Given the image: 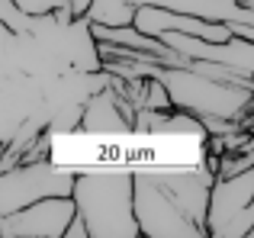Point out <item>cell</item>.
<instances>
[{
  "instance_id": "cell-6",
  "label": "cell",
  "mask_w": 254,
  "mask_h": 238,
  "mask_svg": "<svg viewBox=\"0 0 254 238\" xmlns=\"http://www.w3.org/2000/svg\"><path fill=\"white\" fill-rule=\"evenodd\" d=\"M164 45H171L177 55H184L187 61H212L222 64V68H232L238 74L251 77L254 71V42L248 39H225V42H209V39H196V36H184V32H161Z\"/></svg>"
},
{
  "instance_id": "cell-11",
  "label": "cell",
  "mask_w": 254,
  "mask_h": 238,
  "mask_svg": "<svg viewBox=\"0 0 254 238\" xmlns=\"http://www.w3.org/2000/svg\"><path fill=\"white\" fill-rule=\"evenodd\" d=\"M13 3L29 16H45V13H55L58 6H64L68 0H13Z\"/></svg>"
},
{
  "instance_id": "cell-7",
  "label": "cell",
  "mask_w": 254,
  "mask_h": 238,
  "mask_svg": "<svg viewBox=\"0 0 254 238\" xmlns=\"http://www.w3.org/2000/svg\"><path fill=\"white\" fill-rule=\"evenodd\" d=\"M77 132H90V135H132V122L119 110V97L110 87H100L84 100Z\"/></svg>"
},
{
  "instance_id": "cell-14",
  "label": "cell",
  "mask_w": 254,
  "mask_h": 238,
  "mask_svg": "<svg viewBox=\"0 0 254 238\" xmlns=\"http://www.w3.org/2000/svg\"><path fill=\"white\" fill-rule=\"evenodd\" d=\"M0 145H3V142H0Z\"/></svg>"
},
{
  "instance_id": "cell-4",
  "label": "cell",
  "mask_w": 254,
  "mask_h": 238,
  "mask_svg": "<svg viewBox=\"0 0 254 238\" xmlns=\"http://www.w3.org/2000/svg\"><path fill=\"white\" fill-rule=\"evenodd\" d=\"M74 168H62L52 158L16 161L0 171V216L16 213L42 196H71Z\"/></svg>"
},
{
  "instance_id": "cell-10",
  "label": "cell",
  "mask_w": 254,
  "mask_h": 238,
  "mask_svg": "<svg viewBox=\"0 0 254 238\" xmlns=\"http://www.w3.org/2000/svg\"><path fill=\"white\" fill-rule=\"evenodd\" d=\"M142 107H145V110H161V113L174 110V107H171V97H168V90H164V84H161V81H155V77H145Z\"/></svg>"
},
{
  "instance_id": "cell-8",
  "label": "cell",
  "mask_w": 254,
  "mask_h": 238,
  "mask_svg": "<svg viewBox=\"0 0 254 238\" xmlns=\"http://www.w3.org/2000/svg\"><path fill=\"white\" fill-rule=\"evenodd\" d=\"M132 6H161L171 13H187V16L212 19V23H254V10H242L235 0H129Z\"/></svg>"
},
{
  "instance_id": "cell-5",
  "label": "cell",
  "mask_w": 254,
  "mask_h": 238,
  "mask_svg": "<svg viewBox=\"0 0 254 238\" xmlns=\"http://www.w3.org/2000/svg\"><path fill=\"white\" fill-rule=\"evenodd\" d=\"M71 216V196H42L16 213L0 216V238H62Z\"/></svg>"
},
{
  "instance_id": "cell-15",
  "label": "cell",
  "mask_w": 254,
  "mask_h": 238,
  "mask_svg": "<svg viewBox=\"0 0 254 238\" xmlns=\"http://www.w3.org/2000/svg\"><path fill=\"white\" fill-rule=\"evenodd\" d=\"M235 3H238V0H235Z\"/></svg>"
},
{
  "instance_id": "cell-13",
  "label": "cell",
  "mask_w": 254,
  "mask_h": 238,
  "mask_svg": "<svg viewBox=\"0 0 254 238\" xmlns=\"http://www.w3.org/2000/svg\"><path fill=\"white\" fill-rule=\"evenodd\" d=\"M225 26H229V32H232V36L254 42V23H238V19H232V23H225Z\"/></svg>"
},
{
  "instance_id": "cell-9",
  "label": "cell",
  "mask_w": 254,
  "mask_h": 238,
  "mask_svg": "<svg viewBox=\"0 0 254 238\" xmlns=\"http://www.w3.org/2000/svg\"><path fill=\"white\" fill-rule=\"evenodd\" d=\"M135 6L129 0H87L84 19L90 26H129Z\"/></svg>"
},
{
  "instance_id": "cell-1",
  "label": "cell",
  "mask_w": 254,
  "mask_h": 238,
  "mask_svg": "<svg viewBox=\"0 0 254 238\" xmlns=\"http://www.w3.org/2000/svg\"><path fill=\"white\" fill-rule=\"evenodd\" d=\"M216 180L203 164L193 168H132V213L138 235L148 238H206V200Z\"/></svg>"
},
{
  "instance_id": "cell-3",
  "label": "cell",
  "mask_w": 254,
  "mask_h": 238,
  "mask_svg": "<svg viewBox=\"0 0 254 238\" xmlns=\"http://www.w3.org/2000/svg\"><path fill=\"white\" fill-rule=\"evenodd\" d=\"M203 229L206 238H254V168L212 180Z\"/></svg>"
},
{
  "instance_id": "cell-12",
  "label": "cell",
  "mask_w": 254,
  "mask_h": 238,
  "mask_svg": "<svg viewBox=\"0 0 254 238\" xmlns=\"http://www.w3.org/2000/svg\"><path fill=\"white\" fill-rule=\"evenodd\" d=\"M62 238H87V226H84V219H81V216H71V219H68V226H64V235Z\"/></svg>"
},
{
  "instance_id": "cell-2",
  "label": "cell",
  "mask_w": 254,
  "mask_h": 238,
  "mask_svg": "<svg viewBox=\"0 0 254 238\" xmlns=\"http://www.w3.org/2000/svg\"><path fill=\"white\" fill-rule=\"evenodd\" d=\"M71 200H74V213L87 226V238L138 235V222L132 213V171H116V168L74 171Z\"/></svg>"
}]
</instances>
